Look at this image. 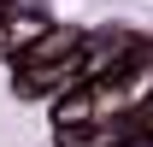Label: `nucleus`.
<instances>
[{"instance_id": "1", "label": "nucleus", "mask_w": 153, "mask_h": 147, "mask_svg": "<svg viewBox=\"0 0 153 147\" xmlns=\"http://www.w3.org/2000/svg\"><path fill=\"white\" fill-rule=\"evenodd\" d=\"M82 41H88V36H76V30H36V36L18 47V65H53V59H76V53H82Z\"/></svg>"}, {"instance_id": "2", "label": "nucleus", "mask_w": 153, "mask_h": 147, "mask_svg": "<svg viewBox=\"0 0 153 147\" xmlns=\"http://www.w3.org/2000/svg\"><path fill=\"white\" fill-rule=\"evenodd\" d=\"M30 36H36V24L24 18L18 6H6V0H0V53H12V59H18V47H24Z\"/></svg>"}]
</instances>
